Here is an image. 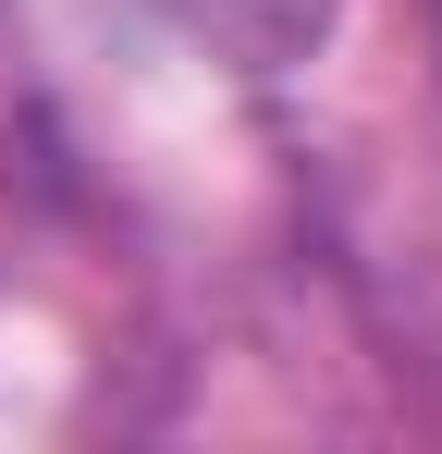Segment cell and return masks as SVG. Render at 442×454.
Instances as JSON below:
<instances>
[{
  "instance_id": "cell-1",
  "label": "cell",
  "mask_w": 442,
  "mask_h": 454,
  "mask_svg": "<svg viewBox=\"0 0 442 454\" xmlns=\"http://www.w3.org/2000/svg\"><path fill=\"white\" fill-rule=\"evenodd\" d=\"M209 37H233V50H295V37H320V12L332 0H185Z\"/></svg>"
}]
</instances>
